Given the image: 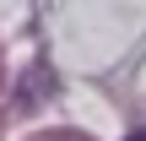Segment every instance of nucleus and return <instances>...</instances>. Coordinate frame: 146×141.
<instances>
[{
	"mask_svg": "<svg viewBox=\"0 0 146 141\" xmlns=\"http://www.w3.org/2000/svg\"><path fill=\"white\" fill-rule=\"evenodd\" d=\"M125 141H146V125H141V130H130V136H125Z\"/></svg>",
	"mask_w": 146,
	"mask_h": 141,
	"instance_id": "f257e3e1",
	"label": "nucleus"
}]
</instances>
